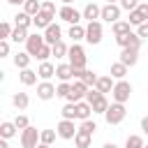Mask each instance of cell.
Segmentation results:
<instances>
[{
  "label": "cell",
  "mask_w": 148,
  "mask_h": 148,
  "mask_svg": "<svg viewBox=\"0 0 148 148\" xmlns=\"http://www.w3.org/2000/svg\"><path fill=\"white\" fill-rule=\"evenodd\" d=\"M86 99L90 102V106H92V113H106V109H109V102H106V95L104 92H99L97 88H92V90H88V95H86Z\"/></svg>",
  "instance_id": "cell-1"
},
{
  "label": "cell",
  "mask_w": 148,
  "mask_h": 148,
  "mask_svg": "<svg viewBox=\"0 0 148 148\" xmlns=\"http://www.w3.org/2000/svg\"><path fill=\"white\" fill-rule=\"evenodd\" d=\"M125 116H127L125 104L113 102V104H109V109H106V113H104V120H106L109 125H120V123L125 120Z\"/></svg>",
  "instance_id": "cell-2"
},
{
  "label": "cell",
  "mask_w": 148,
  "mask_h": 148,
  "mask_svg": "<svg viewBox=\"0 0 148 148\" xmlns=\"http://www.w3.org/2000/svg\"><path fill=\"white\" fill-rule=\"evenodd\" d=\"M67 58H69V65H72L74 69H86V62H88V58H86V51H83V46H79V42H74V44L69 46V53H67Z\"/></svg>",
  "instance_id": "cell-3"
},
{
  "label": "cell",
  "mask_w": 148,
  "mask_h": 148,
  "mask_svg": "<svg viewBox=\"0 0 148 148\" xmlns=\"http://www.w3.org/2000/svg\"><path fill=\"white\" fill-rule=\"evenodd\" d=\"M130 95H132V83H130V81H125V79L116 81V86H113V90H111V97H113V102H120V104H125V102L130 99Z\"/></svg>",
  "instance_id": "cell-4"
},
{
  "label": "cell",
  "mask_w": 148,
  "mask_h": 148,
  "mask_svg": "<svg viewBox=\"0 0 148 148\" xmlns=\"http://www.w3.org/2000/svg\"><path fill=\"white\" fill-rule=\"evenodd\" d=\"M58 16H60L65 23H69V25H76V23H81V18H83V12L74 9L72 5H62V7L58 9Z\"/></svg>",
  "instance_id": "cell-5"
},
{
  "label": "cell",
  "mask_w": 148,
  "mask_h": 148,
  "mask_svg": "<svg viewBox=\"0 0 148 148\" xmlns=\"http://www.w3.org/2000/svg\"><path fill=\"white\" fill-rule=\"evenodd\" d=\"M46 44V39H44V35H39V32H32V35H28V39H25V51L32 56V58H37V53L42 51V46Z\"/></svg>",
  "instance_id": "cell-6"
},
{
  "label": "cell",
  "mask_w": 148,
  "mask_h": 148,
  "mask_svg": "<svg viewBox=\"0 0 148 148\" xmlns=\"http://www.w3.org/2000/svg\"><path fill=\"white\" fill-rule=\"evenodd\" d=\"M88 86L81 81V79H74V83H72V90H69V95H67V102H81V99H86V95H88Z\"/></svg>",
  "instance_id": "cell-7"
},
{
  "label": "cell",
  "mask_w": 148,
  "mask_h": 148,
  "mask_svg": "<svg viewBox=\"0 0 148 148\" xmlns=\"http://www.w3.org/2000/svg\"><path fill=\"white\" fill-rule=\"evenodd\" d=\"M39 130L37 127H25V130H21V146L23 148H37V141H39Z\"/></svg>",
  "instance_id": "cell-8"
},
{
  "label": "cell",
  "mask_w": 148,
  "mask_h": 148,
  "mask_svg": "<svg viewBox=\"0 0 148 148\" xmlns=\"http://www.w3.org/2000/svg\"><path fill=\"white\" fill-rule=\"evenodd\" d=\"M86 42L92 44V46L102 42V23L99 21H88V25H86Z\"/></svg>",
  "instance_id": "cell-9"
},
{
  "label": "cell",
  "mask_w": 148,
  "mask_h": 148,
  "mask_svg": "<svg viewBox=\"0 0 148 148\" xmlns=\"http://www.w3.org/2000/svg\"><path fill=\"white\" fill-rule=\"evenodd\" d=\"M56 132H58V136L60 139H65V141H69V139H74L76 136V127H74V120H67V118H62L58 125H56Z\"/></svg>",
  "instance_id": "cell-10"
},
{
  "label": "cell",
  "mask_w": 148,
  "mask_h": 148,
  "mask_svg": "<svg viewBox=\"0 0 148 148\" xmlns=\"http://www.w3.org/2000/svg\"><path fill=\"white\" fill-rule=\"evenodd\" d=\"M120 5L116 2V5H104L102 7V21H106V23H116V21H120Z\"/></svg>",
  "instance_id": "cell-11"
},
{
  "label": "cell",
  "mask_w": 148,
  "mask_h": 148,
  "mask_svg": "<svg viewBox=\"0 0 148 148\" xmlns=\"http://www.w3.org/2000/svg\"><path fill=\"white\" fill-rule=\"evenodd\" d=\"M136 60H139V49H136V46H125V49H120V62H123V65L134 67Z\"/></svg>",
  "instance_id": "cell-12"
},
{
  "label": "cell",
  "mask_w": 148,
  "mask_h": 148,
  "mask_svg": "<svg viewBox=\"0 0 148 148\" xmlns=\"http://www.w3.org/2000/svg\"><path fill=\"white\" fill-rule=\"evenodd\" d=\"M116 44H118L120 49H125V46H136V49H139V46H141V37L130 30L127 35H118V37H116Z\"/></svg>",
  "instance_id": "cell-13"
},
{
  "label": "cell",
  "mask_w": 148,
  "mask_h": 148,
  "mask_svg": "<svg viewBox=\"0 0 148 148\" xmlns=\"http://www.w3.org/2000/svg\"><path fill=\"white\" fill-rule=\"evenodd\" d=\"M53 16H56V14H51V12H44V9H42L39 14H35V16H32V25H35L37 30H39V28H42V30H46V28L53 23Z\"/></svg>",
  "instance_id": "cell-14"
},
{
  "label": "cell",
  "mask_w": 148,
  "mask_h": 148,
  "mask_svg": "<svg viewBox=\"0 0 148 148\" xmlns=\"http://www.w3.org/2000/svg\"><path fill=\"white\" fill-rule=\"evenodd\" d=\"M44 39H46V44H58L60 39H62V30H60V25L58 23H51L46 30H44Z\"/></svg>",
  "instance_id": "cell-15"
},
{
  "label": "cell",
  "mask_w": 148,
  "mask_h": 148,
  "mask_svg": "<svg viewBox=\"0 0 148 148\" xmlns=\"http://www.w3.org/2000/svg\"><path fill=\"white\" fill-rule=\"evenodd\" d=\"M53 95H56V86H53L51 81H42V83H37V97H39V99L46 102V99H51Z\"/></svg>",
  "instance_id": "cell-16"
},
{
  "label": "cell",
  "mask_w": 148,
  "mask_h": 148,
  "mask_svg": "<svg viewBox=\"0 0 148 148\" xmlns=\"http://www.w3.org/2000/svg\"><path fill=\"white\" fill-rule=\"evenodd\" d=\"M83 18H86V21H97V18H102V7L95 5V2H88V5L83 7Z\"/></svg>",
  "instance_id": "cell-17"
},
{
  "label": "cell",
  "mask_w": 148,
  "mask_h": 148,
  "mask_svg": "<svg viewBox=\"0 0 148 148\" xmlns=\"http://www.w3.org/2000/svg\"><path fill=\"white\" fill-rule=\"evenodd\" d=\"M113 86H116V79H113L111 74L99 76V79H97V83H95V88H97L99 92H104V95H106V92H111V90H113Z\"/></svg>",
  "instance_id": "cell-18"
},
{
  "label": "cell",
  "mask_w": 148,
  "mask_h": 148,
  "mask_svg": "<svg viewBox=\"0 0 148 148\" xmlns=\"http://www.w3.org/2000/svg\"><path fill=\"white\" fill-rule=\"evenodd\" d=\"M56 76H58L60 81H72V79H74V67H72L69 62H62V65L56 67Z\"/></svg>",
  "instance_id": "cell-19"
},
{
  "label": "cell",
  "mask_w": 148,
  "mask_h": 148,
  "mask_svg": "<svg viewBox=\"0 0 148 148\" xmlns=\"http://www.w3.org/2000/svg\"><path fill=\"white\" fill-rule=\"evenodd\" d=\"M90 113H92V106H90V102H88V99L76 102V120H88V118H90Z\"/></svg>",
  "instance_id": "cell-20"
},
{
  "label": "cell",
  "mask_w": 148,
  "mask_h": 148,
  "mask_svg": "<svg viewBox=\"0 0 148 148\" xmlns=\"http://www.w3.org/2000/svg\"><path fill=\"white\" fill-rule=\"evenodd\" d=\"M37 72H32L30 67H25V69H21V74H18V81L23 83V86H35L37 83Z\"/></svg>",
  "instance_id": "cell-21"
},
{
  "label": "cell",
  "mask_w": 148,
  "mask_h": 148,
  "mask_svg": "<svg viewBox=\"0 0 148 148\" xmlns=\"http://www.w3.org/2000/svg\"><path fill=\"white\" fill-rule=\"evenodd\" d=\"M12 104H14L18 111H25V109H28V104H30L28 92H14V95H12Z\"/></svg>",
  "instance_id": "cell-22"
},
{
  "label": "cell",
  "mask_w": 148,
  "mask_h": 148,
  "mask_svg": "<svg viewBox=\"0 0 148 148\" xmlns=\"http://www.w3.org/2000/svg\"><path fill=\"white\" fill-rule=\"evenodd\" d=\"M37 74H39V79L42 81H49L53 74H56V67L46 60V62H39V67H37Z\"/></svg>",
  "instance_id": "cell-23"
},
{
  "label": "cell",
  "mask_w": 148,
  "mask_h": 148,
  "mask_svg": "<svg viewBox=\"0 0 148 148\" xmlns=\"http://www.w3.org/2000/svg\"><path fill=\"white\" fill-rule=\"evenodd\" d=\"M127 69H130V67H127V65H123V62L118 60V62H113V65H111V72H109V74H111L116 81H120V79H125V76H127Z\"/></svg>",
  "instance_id": "cell-24"
},
{
  "label": "cell",
  "mask_w": 148,
  "mask_h": 148,
  "mask_svg": "<svg viewBox=\"0 0 148 148\" xmlns=\"http://www.w3.org/2000/svg\"><path fill=\"white\" fill-rule=\"evenodd\" d=\"M30 53L28 51H18V53H14V65L18 67V69H25L28 65H30Z\"/></svg>",
  "instance_id": "cell-25"
},
{
  "label": "cell",
  "mask_w": 148,
  "mask_h": 148,
  "mask_svg": "<svg viewBox=\"0 0 148 148\" xmlns=\"http://www.w3.org/2000/svg\"><path fill=\"white\" fill-rule=\"evenodd\" d=\"M16 130H18V127H16V123H14V120H12V123H9V120H5V123L0 125V136H2V139H12V136L16 134Z\"/></svg>",
  "instance_id": "cell-26"
},
{
  "label": "cell",
  "mask_w": 148,
  "mask_h": 148,
  "mask_svg": "<svg viewBox=\"0 0 148 148\" xmlns=\"http://www.w3.org/2000/svg\"><path fill=\"white\" fill-rule=\"evenodd\" d=\"M74 143H76V148H90V143H92V134H86V132H76V136H74Z\"/></svg>",
  "instance_id": "cell-27"
},
{
  "label": "cell",
  "mask_w": 148,
  "mask_h": 148,
  "mask_svg": "<svg viewBox=\"0 0 148 148\" xmlns=\"http://www.w3.org/2000/svg\"><path fill=\"white\" fill-rule=\"evenodd\" d=\"M111 30H113L116 37H118V35H127V32L132 30V23H130V21H116V23H111Z\"/></svg>",
  "instance_id": "cell-28"
},
{
  "label": "cell",
  "mask_w": 148,
  "mask_h": 148,
  "mask_svg": "<svg viewBox=\"0 0 148 148\" xmlns=\"http://www.w3.org/2000/svg\"><path fill=\"white\" fill-rule=\"evenodd\" d=\"M14 25H21V28H30V25H32V16H30L28 12H18V14L14 16Z\"/></svg>",
  "instance_id": "cell-29"
},
{
  "label": "cell",
  "mask_w": 148,
  "mask_h": 148,
  "mask_svg": "<svg viewBox=\"0 0 148 148\" xmlns=\"http://www.w3.org/2000/svg\"><path fill=\"white\" fill-rule=\"evenodd\" d=\"M69 37H72V42H81V39H86V28L83 25H69V32H67Z\"/></svg>",
  "instance_id": "cell-30"
},
{
  "label": "cell",
  "mask_w": 148,
  "mask_h": 148,
  "mask_svg": "<svg viewBox=\"0 0 148 148\" xmlns=\"http://www.w3.org/2000/svg\"><path fill=\"white\" fill-rule=\"evenodd\" d=\"M23 12H28L30 16L39 14V12H42V0H25V5H23Z\"/></svg>",
  "instance_id": "cell-31"
},
{
  "label": "cell",
  "mask_w": 148,
  "mask_h": 148,
  "mask_svg": "<svg viewBox=\"0 0 148 148\" xmlns=\"http://www.w3.org/2000/svg\"><path fill=\"white\" fill-rule=\"evenodd\" d=\"M12 42H25L28 39V28H21V25H14V32H12V37H9Z\"/></svg>",
  "instance_id": "cell-32"
},
{
  "label": "cell",
  "mask_w": 148,
  "mask_h": 148,
  "mask_svg": "<svg viewBox=\"0 0 148 148\" xmlns=\"http://www.w3.org/2000/svg\"><path fill=\"white\" fill-rule=\"evenodd\" d=\"M97 79H99V76H97L95 72H90V69H83V72H81V81H83V83H86L88 88H90V86L95 88V83H97Z\"/></svg>",
  "instance_id": "cell-33"
},
{
  "label": "cell",
  "mask_w": 148,
  "mask_h": 148,
  "mask_svg": "<svg viewBox=\"0 0 148 148\" xmlns=\"http://www.w3.org/2000/svg\"><path fill=\"white\" fill-rule=\"evenodd\" d=\"M69 90H72V83H69V81H60V83L56 86V97H62V99H67Z\"/></svg>",
  "instance_id": "cell-34"
},
{
  "label": "cell",
  "mask_w": 148,
  "mask_h": 148,
  "mask_svg": "<svg viewBox=\"0 0 148 148\" xmlns=\"http://www.w3.org/2000/svg\"><path fill=\"white\" fill-rule=\"evenodd\" d=\"M60 113H62V118H67V120H76V104H74V102H67Z\"/></svg>",
  "instance_id": "cell-35"
},
{
  "label": "cell",
  "mask_w": 148,
  "mask_h": 148,
  "mask_svg": "<svg viewBox=\"0 0 148 148\" xmlns=\"http://www.w3.org/2000/svg\"><path fill=\"white\" fill-rule=\"evenodd\" d=\"M146 143H143V139L139 136V134H130L127 139H125V148H143Z\"/></svg>",
  "instance_id": "cell-36"
},
{
  "label": "cell",
  "mask_w": 148,
  "mask_h": 148,
  "mask_svg": "<svg viewBox=\"0 0 148 148\" xmlns=\"http://www.w3.org/2000/svg\"><path fill=\"white\" fill-rule=\"evenodd\" d=\"M67 53H69V46H67L62 39H60L58 44H53V56H56V58H67Z\"/></svg>",
  "instance_id": "cell-37"
},
{
  "label": "cell",
  "mask_w": 148,
  "mask_h": 148,
  "mask_svg": "<svg viewBox=\"0 0 148 148\" xmlns=\"http://www.w3.org/2000/svg\"><path fill=\"white\" fill-rule=\"evenodd\" d=\"M127 21H130V23H132L134 28H139L141 23H146V16H143V14L139 12V9H134V12H130V18H127Z\"/></svg>",
  "instance_id": "cell-38"
},
{
  "label": "cell",
  "mask_w": 148,
  "mask_h": 148,
  "mask_svg": "<svg viewBox=\"0 0 148 148\" xmlns=\"http://www.w3.org/2000/svg\"><path fill=\"white\" fill-rule=\"evenodd\" d=\"M12 32H14V25H12L9 21H2V23H0V39H9Z\"/></svg>",
  "instance_id": "cell-39"
},
{
  "label": "cell",
  "mask_w": 148,
  "mask_h": 148,
  "mask_svg": "<svg viewBox=\"0 0 148 148\" xmlns=\"http://www.w3.org/2000/svg\"><path fill=\"white\" fill-rule=\"evenodd\" d=\"M51 56H53V46H51V44H44V46H42V51L37 53V60H39V62H46Z\"/></svg>",
  "instance_id": "cell-40"
},
{
  "label": "cell",
  "mask_w": 148,
  "mask_h": 148,
  "mask_svg": "<svg viewBox=\"0 0 148 148\" xmlns=\"http://www.w3.org/2000/svg\"><path fill=\"white\" fill-rule=\"evenodd\" d=\"M79 130L81 132H86V134H95V130H97V123L95 120H81V125H79Z\"/></svg>",
  "instance_id": "cell-41"
},
{
  "label": "cell",
  "mask_w": 148,
  "mask_h": 148,
  "mask_svg": "<svg viewBox=\"0 0 148 148\" xmlns=\"http://www.w3.org/2000/svg\"><path fill=\"white\" fill-rule=\"evenodd\" d=\"M56 134H58V132H53V130H42V134H39V141L51 146V143L56 141Z\"/></svg>",
  "instance_id": "cell-42"
},
{
  "label": "cell",
  "mask_w": 148,
  "mask_h": 148,
  "mask_svg": "<svg viewBox=\"0 0 148 148\" xmlns=\"http://www.w3.org/2000/svg\"><path fill=\"white\" fill-rule=\"evenodd\" d=\"M118 5H120V9H125V12H134V9L139 7V0H118Z\"/></svg>",
  "instance_id": "cell-43"
},
{
  "label": "cell",
  "mask_w": 148,
  "mask_h": 148,
  "mask_svg": "<svg viewBox=\"0 0 148 148\" xmlns=\"http://www.w3.org/2000/svg\"><path fill=\"white\" fill-rule=\"evenodd\" d=\"M14 123H16V127H18V130H25V127H30V120H28V116H23V113H18V116L14 118Z\"/></svg>",
  "instance_id": "cell-44"
},
{
  "label": "cell",
  "mask_w": 148,
  "mask_h": 148,
  "mask_svg": "<svg viewBox=\"0 0 148 148\" xmlns=\"http://www.w3.org/2000/svg\"><path fill=\"white\" fill-rule=\"evenodd\" d=\"M9 56V39H0V58Z\"/></svg>",
  "instance_id": "cell-45"
},
{
  "label": "cell",
  "mask_w": 148,
  "mask_h": 148,
  "mask_svg": "<svg viewBox=\"0 0 148 148\" xmlns=\"http://www.w3.org/2000/svg\"><path fill=\"white\" fill-rule=\"evenodd\" d=\"M136 35H139L141 39H146V37H148V21H146V23H141V25L136 28Z\"/></svg>",
  "instance_id": "cell-46"
},
{
  "label": "cell",
  "mask_w": 148,
  "mask_h": 148,
  "mask_svg": "<svg viewBox=\"0 0 148 148\" xmlns=\"http://www.w3.org/2000/svg\"><path fill=\"white\" fill-rule=\"evenodd\" d=\"M42 9H44V12H51V14H56V5H53L51 0H42Z\"/></svg>",
  "instance_id": "cell-47"
},
{
  "label": "cell",
  "mask_w": 148,
  "mask_h": 148,
  "mask_svg": "<svg viewBox=\"0 0 148 148\" xmlns=\"http://www.w3.org/2000/svg\"><path fill=\"white\" fill-rule=\"evenodd\" d=\"M143 16H146V21H148V2H139V7H136Z\"/></svg>",
  "instance_id": "cell-48"
},
{
  "label": "cell",
  "mask_w": 148,
  "mask_h": 148,
  "mask_svg": "<svg viewBox=\"0 0 148 148\" xmlns=\"http://www.w3.org/2000/svg\"><path fill=\"white\" fill-rule=\"evenodd\" d=\"M141 132H143V134H148V116H143V118H141Z\"/></svg>",
  "instance_id": "cell-49"
},
{
  "label": "cell",
  "mask_w": 148,
  "mask_h": 148,
  "mask_svg": "<svg viewBox=\"0 0 148 148\" xmlns=\"http://www.w3.org/2000/svg\"><path fill=\"white\" fill-rule=\"evenodd\" d=\"M102 148H118V146H116V143H113V141H106V143H104V146H102Z\"/></svg>",
  "instance_id": "cell-50"
},
{
  "label": "cell",
  "mask_w": 148,
  "mask_h": 148,
  "mask_svg": "<svg viewBox=\"0 0 148 148\" xmlns=\"http://www.w3.org/2000/svg\"><path fill=\"white\" fill-rule=\"evenodd\" d=\"M9 5H25V0H7Z\"/></svg>",
  "instance_id": "cell-51"
},
{
  "label": "cell",
  "mask_w": 148,
  "mask_h": 148,
  "mask_svg": "<svg viewBox=\"0 0 148 148\" xmlns=\"http://www.w3.org/2000/svg\"><path fill=\"white\" fill-rule=\"evenodd\" d=\"M7 141H9V139H0V148H9V146H7Z\"/></svg>",
  "instance_id": "cell-52"
},
{
  "label": "cell",
  "mask_w": 148,
  "mask_h": 148,
  "mask_svg": "<svg viewBox=\"0 0 148 148\" xmlns=\"http://www.w3.org/2000/svg\"><path fill=\"white\" fill-rule=\"evenodd\" d=\"M37 148H51V146H49V143H42V141H39V143H37Z\"/></svg>",
  "instance_id": "cell-53"
},
{
  "label": "cell",
  "mask_w": 148,
  "mask_h": 148,
  "mask_svg": "<svg viewBox=\"0 0 148 148\" xmlns=\"http://www.w3.org/2000/svg\"><path fill=\"white\" fill-rule=\"evenodd\" d=\"M60 2H62V5H72L74 0H60Z\"/></svg>",
  "instance_id": "cell-54"
},
{
  "label": "cell",
  "mask_w": 148,
  "mask_h": 148,
  "mask_svg": "<svg viewBox=\"0 0 148 148\" xmlns=\"http://www.w3.org/2000/svg\"><path fill=\"white\" fill-rule=\"evenodd\" d=\"M116 2H118V0H106V5H116Z\"/></svg>",
  "instance_id": "cell-55"
},
{
  "label": "cell",
  "mask_w": 148,
  "mask_h": 148,
  "mask_svg": "<svg viewBox=\"0 0 148 148\" xmlns=\"http://www.w3.org/2000/svg\"><path fill=\"white\" fill-rule=\"evenodd\" d=\"M143 148H148V143H146V146H143Z\"/></svg>",
  "instance_id": "cell-56"
}]
</instances>
